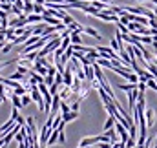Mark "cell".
<instances>
[{"label": "cell", "mask_w": 157, "mask_h": 148, "mask_svg": "<svg viewBox=\"0 0 157 148\" xmlns=\"http://www.w3.org/2000/svg\"><path fill=\"white\" fill-rule=\"evenodd\" d=\"M18 148H28V146H26V145H24V141H22V143H18Z\"/></svg>", "instance_id": "cell-29"}, {"label": "cell", "mask_w": 157, "mask_h": 148, "mask_svg": "<svg viewBox=\"0 0 157 148\" xmlns=\"http://www.w3.org/2000/svg\"><path fill=\"white\" fill-rule=\"evenodd\" d=\"M119 148H126V143H122V141H121V145H119Z\"/></svg>", "instance_id": "cell-31"}, {"label": "cell", "mask_w": 157, "mask_h": 148, "mask_svg": "<svg viewBox=\"0 0 157 148\" xmlns=\"http://www.w3.org/2000/svg\"><path fill=\"white\" fill-rule=\"evenodd\" d=\"M152 46H154V49H157V40H154V42H152Z\"/></svg>", "instance_id": "cell-32"}, {"label": "cell", "mask_w": 157, "mask_h": 148, "mask_svg": "<svg viewBox=\"0 0 157 148\" xmlns=\"http://www.w3.org/2000/svg\"><path fill=\"white\" fill-rule=\"evenodd\" d=\"M57 137H59V130H53L51 135H49V139H48V145H53L57 141Z\"/></svg>", "instance_id": "cell-19"}, {"label": "cell", "mask_w": 157, "mask_h": 148, "mask_svg": "<svg viewBox=\"0 0 157 148\" xmlns=\"http://www.w3.org/2000/svg\"><path fill=\"white\" fill-rule=\"evenodd\" d=\"M11 101H13V106H15V108H22V101H20L18 95L13 93V95H11Z\"/></svg>", "instance_id": "cell-15"}, {"label": "cell", "mask_w": 157, "mask_h": 148, "mask_svg": "<svg viewBox=\"0 0 157 148\" xmlns=\"http://www.w3.org/2000/svg\"><path fill=\"white\" fill-rule=\"evenodd\" d=\"M144 119H146V126L150 128V126L155 123V111L152 110V108H150V110H146V111H144Z\"/></svg>", "instance_id": "cell-4"}, {"label": "cell", "mask_w": 157, "mask_h": 148, "mask_svg": "<svg viewBox=\"0 0 157 148\" xmlns=\"http://www.w3.org/2000/svg\"><path fill=\"white\" fill-rule=\"evenodd\" d=\"M70 40H71V44H82V38H80L78 31H71L70 33Z\"/></svg>", "instance_id": "cell-9"}, {"label": "cell", "mask_w": 157, "mask_h": 148, "mask_svg": "<svg viewBox=\"0 0 157 148\" xmlns=\"http://www.w3.org/2000/svg\"><path fill=\"white\" fill-rule=\"evenodd\" d=\"M60 110H62V113H68V111H70V106H68L64 101H60ZM62 113H60V115H62Z\"/></svg>", "instance_id": "cell-22"}, {"label": "cell", "mask_w": 157, "mask_h": 148, "mask_svg": "<svg viewBox=\"0 0 157 148\" xmlns=\"http://www.w3.org/2000/svg\"><path fill=\"white\" fill-rule=\"evenodd\" d=\"M39 40H40V37H39V35H31V37H29L28 40H26L24 48H28V46H31V44H35V42H39Z\"/></svg>", "instance_id": "cell-18"}, {"label": "cell", "mask_w": 157, "mask_h": 148, "mask_svg": "<svg viewBox=\"0 0 157 148\" xmlns=\"http://www.w3.org/2000/svg\"><path fill=\"white\" fill-rule=\"evenodd\" d=\"M135 145H137V141L132 139V137H128V141H126V148H133Z\"/></svg>", "instance_id": "cell-23"}, {"label": "cell", "mask_w": 157, "mask_h": 148, "mask_svg": "<svg viewBox=\"0 0 157 148\" xmlns=\"http://www.w3.org/2000/svg\"><path fill=\"white\" fill-rule=\"evenodd\" d=\"M82 70H84V75H86V79L91 82V80H95V72H93V66L90 64V66H82Z\"/></svg>", "instance_id": "cell-5"}, {"label": "cell", "mask_w": 157, "mask_h": 148, "mask_svg": "<svg viewBox=\"0 0 157 148\" xmlns=\"http://www.w3.org/2000/svg\"><path fill=\"white\" fill-rule=\"evenodd\" d=\"M22 11H24V15H26V17H28V15H31V13H33V2L24 4V9H22Z\"/></svg>", "instance_id": "cell-13"}, {"label": "cell", "mask_w": 157, "mask_h": 148, "mask_svg": "<svg viewBox=\"0 0 157 148\" xmlns=\"http://www.w3.org/2000/svg\"><path fill=\"white\" fill-rule=\"evenodd\" d=\"M44 9H46V7H44V4H35V2H33V13L42 15V13H44Z\"/></svg>", "instance_id": "cell-16"}, {"label": "cell", "mask_w": 157, "mask_h": 148, "mask_svg": "<svg viewBox=\"0 0 157 148\" xmlns=\"http://www.w3.org/2000/svg\"><path fill=\"white\" fill-rule=\"evenodd\" d=\"M59 141H60L62 145L66 143V134H64V130H62V132H59Z\"/></svg>", "instance_id": "cell-24"}, {"label": "cell", "mask_w": 157, "mask_h": 148, "mask_svg": "<svg viewBox=\"0 0 157 148\" xmlns=\"http://www.w3.org/2000/svg\"><path fill=\"white\" fill-rule=\"evenodd\" d=\"M29 93H31V101H33V103H37L39 110H44V99H42V93L39 92L37 84H33V86L29 88Z\"/></svg>", "instance_id": "cell-1"}, {"label": "cell", "mask_w": 157, "mask_h": 148, "mask_svg": "<svg viewBox=\"0 0 157 148\" xmlns=\"http://www.w3.org/2000/svg\"><path fill=\"white\" fill-rule=\"evenodd\" d=\"M84 33H88V35L95 37L97 40H102V37L99 35V31H97V29H93V28H84Z\"/></svg>", "instance_id": "cell-10"}, {"label": "cell", "mask_w": 157, "mask_h": 148, "mask_svg": "<svg viewBox=\"0 0 157 148\" xmlns=\"http://www.w3.org/2000/svg\"><path fill=\"white\" fill-rule=\"evenodd\" d=\"M35 4H46V0H35Z\"/></svg>", "instance_id": "cell-30"}, {"label": "cell", "mask_w": 157, "mask_h": 148, "mask_svg": "<svg viewBox=\"0 0 157 148\" xmlns=\"http://www.w3.org/2000/svg\"><path fill=\"white\" fill-rule=\"evenodd\" d=\"M4 101H6V93H4V92H0V104H2Z\"/></svg>", "instance_id": "cell-28"}, {"label": "cell", "mask_w": 157, "mask_h": 148, "mask_svg": "<svg viewBox=\"0 0 157 148\" xmlns=\"http://www.w3.org/2000/svg\"><path fill=\"white\" fill-rule=\"evenodd\" d=\"M113 126H115V117H113V115H110V117H108V121L104 123V130L108 132V130H110V128H113Z\"/></svg>", "instance_id": "cell-11"}, {"label": "cell", "mask_w": 157, "mask_h": 148, "mask_svg": "<svg viewBox=\"0 0 157 148\" xmlns=\"http://www.w3.org/2000/svg\"><path fill=\"white\" fill-rule=\"evenodd\" d=\"M73 20H75V18H73V17H70V15H66V17H64V18H62V24H66V26H70V24H71V22H73Z\"/></svg>", "instance_id": "cell-21"}, {"label": "cell", "mask_w": 157, "mask_h": 148, "mask_svg": "<svg viewBox=\"0 0 157 148\" xmlns=\"http://www.w3.org/2000/svg\"><path fill=\"white\" fill-rule=\"evenodd\" d=\"M44 29H46V24H39L37 28H33V35H44Z\"/></svg>", "instance_id": "cell-17"}, {"label": "cell", "mask_w": 157, "mask_h": 148, "mask_svg": "<svg viewBox=\"0 0 157 148\" xmlns=\"http://www.w3.org/2000/svg\"><path fill=\"white\" fill-rule=\"evenodd\" d=\"M112 49H113V51L117 49V51H119V44H117V40H115V38L112 40Z\"/></svg>", "instance_id": "cell-27"}, {"label": "cell", "mask_w": 157, "mask_h": 148, "mask_svg": "<svg viewBox=\"0 0 157 148\" xmlns=\"http://www.w3.org/2000/svg\"><path fill=\"white\" fill-rule=\"evenodd\" d=\"M99 148H112V143H99Z\"/></svg>", "instance_id": "cell-26"}, {"label": "cell", "mask_w": 157, "mask_h": 148, "mask_svg": "<svg viewBox=\"0 0 157 148\" xmlns=\"http://www.w3.org/2000/svg\"><path fill=\"white\" fill-rule=\"evenodd\" d=\"M137 84L139 82H130V84H117L119 90H122V92H130V90H135L137 88Z\"/></svg>", "instance_id": "cell-8"}, {"label": "cell", "mask_w": 157, "mask_h": 148, "mask_svg": "<svg viewBox=\"0 0 157 148\" xmlns=\"http://www.w3.org/2000/svg\"><path fill=\"white\" fill-rule=\"evenodd\" d=\"M26 20H28V24H39V22H42V15L31 13V15H28V17H26Z\"/></svg>", "instance_id": "cell-6"}, {"label": "cell", "mask_w": 157, "mask_h": 148, "mask_svg": "<svg viewBox=\"0 0 157 148\" xmlns=\"http://www.w3.org/2000/svg\"><path fill=\"white\" fill-rule=\"evenodd\" d=\"M17 123H18L20 126H24V124H26V119H24L22 115H18V117H17Z\"/></svg>", "instance_id": "cell-25"}, {"label": "cell", "mask_w": 157, "mask_h": 148, "mask_svg": "<svg viewBox=\"0 0 157 148\" xmlns=\"http://www.w3.org/2000/svg\"><path fill=\"white\" fill-rule=\"evenodd\" d=\"M42 22L44 24H49V26H62V20L57 18V17H48V15H42Z\"/></svg>", "instance_id": "cell-3"}, {"label": "cell", "mask_w": 157, "mask_h": 148, "mask_svg": "<svg viewBox=\"0 0 157 148\" xmlns=\"http://www.w3.org/2000/svg\"><path fill=\"white\" fill-rule=\"evenodd\" d=\"M0 26H2V18H0Z\"/></svg>", "instance_id": "cell-34"}, {"label": "cell", "mask_w": 157, "mask_h": 148, "mask_svg": "<svg viewBox=\"0 0 157 148\" xmlns=\"http://www.w3.org/2000/svg\"><path fill=\"white\" fill-rule=\"evenodd\" d=\"M11 48H13V42H7V44H4V48H2L0 51L6 55V53H9V51H11Z\"/></svg>", "instance_id": "cell-20"}, {"label": "cell", "mask_w": 157, "mask_h": 148, "mask_svg": "<svg viewBox=\"0 0 157 148\" xmlns=\"http://www.w3.org/2000/svg\"><path fill=\"white\" fill-rule=\"evenodd\" d=\"M13 93H15V95H18V97H22L24 93H28V88H24V86H17V88L13 90Z\"/></svg>", "instance_id": "cell-14"}, {"label": "cell", "mask_w": 157, "mask_h": 148, "mask_svg": "<svg viewBox=\"0 0 157 148\" xmlns=\"http://www.w3.org/2000/svg\"><path fill=\"white\" fill-rule=\"evenodd\" d=\"M137 95H139V90H137V88L128 92V106H130V110H132V111H133V108H135V103H137Z\"/></svg>", "instance_id": "cell-2"}, {"label": "cell", "mask_w": 157, "mask_h": 148, "mask_svg": "<svg viewBox=\"0 0 157 148\" xmlns=\"http://www.w3.org/2000/svg\"><path fill=\"white\" fill-rule=\"evenodd\" d=\"M137 2H154V0H137Z\"/></svg>", "instance_id": "cell-33"}, {"label": "cell", "mask_w": 157, "mask_h": 148, "mask_svg": "<svg viewBox=\"0 0 157 148\" xmlns=\"http://www.w3.org/2000/svg\"><path fill=\"white\" fill-rule=\"evenodd\" d=\"M20 101H22V108H24V106H28V104L31 103V93H29V92H28V93H24V95L20 97Z\"/></svg>", "instance_id": "cell-12"}, {"label": "cell", "mask_w": 157, "mask_h": 148, "mask_svg": "<svg viewBox=\"0 0 157 148\" xmlns=\"http://www.w3.org/2000/svg\"><path fill=\"white\" fill-rule=\"evenodd\" d=\"M78 117V111H68V113H62V121H64V123H70V121H75V119H77Z\"/></svg>", "instance_id": "cell-7"}]
</instances>
